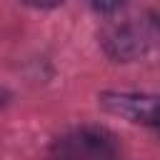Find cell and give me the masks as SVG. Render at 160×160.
Segmentation results:
<instances>
[{"label":"cell","instance_id":"6da1fadb","mask_svg":"<svg viewBox=\"0 0 160 160\" xmlns=\"http://www.w3.org/2000/svg\"><path fill=\"white\" fill-rule=\"evenodd\" d=\"M160 42V18L145 12V15H130L120 22H112L102 30V45L112 58L132 60L150 48Z\"/></svg>","mask_w":160,"mask_h":160},{"label":"cell","instance_id":"7a4b0ae2","mask_svg":"<svg viewBox=\"0 0 160 160\" xmlns=\"http://www.w3.org/2000/svg\"><path fill=\"white\" fill-rule=\"evenodd\" d=\"M115 135L102 128H75L60 135L50 148L52 160H115Z\"/></svg>","mask_w":160,"mask_h":160},{"label":"cell","instance_id":"3957f363","mask_svg":"<svg viewBox=\"0 0 160 160\" xmlns=\"http://www.w3.org/2000/svg\"><path fill=\"white\" fill-rule=\"evenodd\" d=\"M102 102L108 105V110L120 112L125 118H130L132 122H145V125H155L160 122V95H105Z\"/></svg>","mask_w":160,"mask_h":160},{"label":"cell","instance_id":"277c9868","mask_svg":"<svg viewBox=\"0 0 160 160\" xmlns=\"http://www.w3.org/2000/svg\"><path fill=\"white\" fill-rule=\"evenodd\" d=\"M90 5H92L95 10H100V12H112V10L122 8L125 0H90Z\"/></svg>","mask_w":160,"mask_h":160},{"label":"cell","instance_id":"5b68a950","mask_svg":"<svg viewBox=\"0 0 160 160\" xmlns=\"http://www.w3.org/2000/svg\"><path fill=\"white\" fill-rule=\"evenodd\" d=\"M22 2H28L32 8H52V5H60L62 0H22Z\"/></svg>","mask_w":160,"mask_h":160},{"label":"cell","instance_id":"8992f818","mask_svg":"<svg viewBox=\"0 0 160 160\" xmlns=\"http://www.w3.org/2000/svg\"><path fill=\"white\" fill-rule=\"evenodd\" d=\"M158 132H160V122H158Z\"/></svg>","mask_w":160,"mask_h":160}]
</instances>
